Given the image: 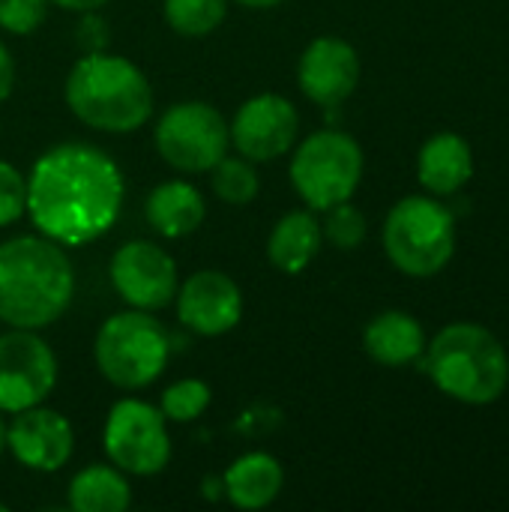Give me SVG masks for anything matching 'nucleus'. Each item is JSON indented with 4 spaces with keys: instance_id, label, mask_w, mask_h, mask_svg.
I'll return each mask as SVG.
<instances>
[{
    "instance_id": "nucleus-11",
    "label": "nucleus",
    "mask_w": 509,
    "mask_h": 512,
    "mask_svg": "<svg viewBox=\"0 0 509 512\" xmlns=\"http://www.w3.org/2000/svg\"><path fill=\"white\" fill-rule=\"evenodd\" d=\"M111 285L123 303L159 312L177 297V261L150 240H129L111 255Z\"/></svg>"
},
{
    "instance_id": "nucleus-32",
    "label": "nucleus",
    "mask_w": 509,
    "mask_h": 512,
    "mask_svg": "<svg viewBox=\"0 0 509 512\" xmlns=\"http://www.w3.org/2000/svg\"><path fill=\"white\" fill-rule=\"evenodd\" d=\"M207 498H222L225 495V486H222V477H210L207 483Z\"/></svg>"
},
{
    "instance_id": "nucleus-15",
    "label": "nucleus",
    "mask_w": 509,
    "mask_h": 512,
    "mask_svg": "<svg viewBox=\"0 0 509 512\" xmlns=\"http://www.w3.org/2000/svg\"><path fill=\"white\" fill-rule=\"evenodd\" d=\"M360 81L357 48L339 36H318L306 45L297 63V84L303 96L315 105H342Z\"/></svg>"
},
{
    "instance_id": "nucleus-5",
    "label": "nucleus",
    "mask_w": 509,
    "mask_h": 512,
    "mask_svg": "<svg viewBox=\"0 0 509 512\" xmlns=\"http://www.w3.org/2000/svg\"><path fill=\"white\" fill-rule=\"evenodd\" d=\"M171 336L153 312L129 309L111 315L93 342L96 369L117 390H144L168 366Z\"/></svg>"
},
{
    "instance_id": "nucleus-20",
    "label": "nucleus",
    "mask_w": 509,
    "mask_h": 512,
    "mask_svg": "<svg viewBox=\"0 0 509 512\" xmlns=\"http://www.w3.org/2000/svg\"><path fill=\"white\" fill-rule=\"evenodd\" d=\"M321 222L315 219L312 210H291L285 213L270 237H267V258L276 270L297 276L303 273L321 252Z\"/></svg>"
},
{
    "instance_id": "nucleus-24",
    "label": "nucleus",
    "mask_w": 509,
    "mask_h": 512,
    "mask_svg": "<svg viewBox=\"0 0 509 512\" xmlns=\"http://www.w3.org/2000/svg\"><path fill=\"white\" fill-rule=\"evenodd\" d=\"M210 387L198 378H183L165 387L159 399V411L168 423H195L210 408Z\"/></svg>"
},
{
    "instance_id": "nucleus-18",
    "label": "nucleus",
    "mask_w": 509,
    "mask_h": 512,
    "mask_svg": "<svg viewBox=\"0 0 509 512\" xmlns=\"http://www.w3.org/2000/svg\"><path fill=\"white\" fill-rule=\"evenodd\" d=\"M144 213L156 234H162L168 240H180L201 228V222L207 216V204L192 183L165 180L150 192Z\"/></svg>"
},
{
    "instance_id": "nucleus-27",
    "label": "nucleus",
    "mask_w": 509,
    "mask_h": 512,
    "mask_svg": "<svg viewBox=\"0 0 509 512\" xmlns=\"http://www.w3.org/2000/svg\"><path fill=\"white\" fill-rule=\"evenodd\" d=\"M27 213V177L9 165L0 162V228L15 225Z\"/></svg>"
},
{
    "instance_id": "nucleus-22",
    "label": "nucleus",
    "mask_w": 509,
    "mask_h": 512,
    "mask_svg": "<svg viewBox=\"0 0 509 512\" xmlns=\"http://www.w3.org/2000/svg\"><path fill=\"white\" fill-rule=\"evenodd\" d=\"M207 174H210V186H213L216 198L225 201L228 207H246L261 192L255 162H249L243 156H228L225 153Z\"/></svg>"
},
{
    "instance_id": "nucleus-29",
    "label": "nucleus",
    "mask_w": 509,
    "mask_h": 512,
    "mask_svg": "<svg viewBox=\"0 0 509 512\" xmlns=\"http://www.w3.org/2000/svg\"><path fill=\"white\" fill-rule=\"evenodd\" d=\"M12 87H15V60H12L9 48L0 42V102L9 99Z\"/></svg>"
},
{
    "instance_id": "nucleus-7",
    "label": "nucleus",
    "mask_w": 509,
    "mask_h": 512,
    "mask_svg": "<svg viewBox=\"0 0 509 512\" xmlns=\"http://www.w3.org/2000/svg\"><path fill=\"white\" fill-rule=\"evenodd\" d=\"M363 180V150L342 129H321L300 141L291 156V183L309 210L351 201Z\"/></svg>"
},
{
    "instance_id": "nucleus-10",
    "label": "nucleus",
    "mask_w": 509,
    "mask_h": 512,
    "mask_svg": "<svg viewBox=\"0 0 509 512\" xmlns=\"http://www.w3.org/2000/svg\"><path fill=\"white\" fill-rule=\"evenodd\" d=\"M57 387V357L39 330L0 333V414L42 405Z\"/></svg>"
},
{
    "instance_id": "nucleus-26",
    "label": "nucleus",
    "mask_w": 509,
    "mask_h": 512,
    "mask_svg": "<svg viewBox=\"0 0 509 512\" xmlns=\"http://www.w3.org/2000/svg\"><path fill=\"white\" fill-rule=\"evenodd\" d=\"M51 0H0V30L30 36L45 24Z\"/></svg>"
},
{
    "instance_id": "nucleus-3",
    "label": "nucleus",
    "mask_w": 509,
    "mask_h": 512,
    "mask_svg": "<svg viewBox=\"0 0 509 512\" xmlns=\"http://www.w3.org/2000/svg\"><path fill=\"white\" fill-rule=\"evenodd\" d=\"M66 105L84 126L108 135L138 132L153 114V87L147 75L120 54H81L63 87Z\"/></svg>"
},
{
    "instance_id": "nucleus-28",
    "label": "nucleus",
    "mask_w": 509,
    "mask_h": 512,
    "mask_svg": "<svg viewBox=\"0 0 509 512\" xmlns=\"http://www.w3.org/2000/svg\"><path fill=\"white\" fill-rule=\"evenodd\" d=\"M78 24H75V45L81 48V54H96V51H108L111 42V27L108 21L99 15V9L90 12H78Z\"/></svg>"
},
{
    "instance_id": "nucleus-23",
    "label": "nucleus",
    "mask_w": 509,
    "mask_h": 512,
    "mask_svg": "<svg viewBox=\"0 0 509 512\" xmlns=\"http://www.w3.org/2000/svg\"><path fill=\"white\" fill-rule=\"evenodd\" d=\"M165 24L186 39L210 36L228 15V0H165Z\"/></svg>"
},
{
    "instance_id": "nucleus-34",
    "label": "nucleus",
    "mask_w": 509,
    "mask_h": 512,
    "mask_svg": "<svg viewBox=\"0 0 509 512\" xmlns=\"http://www.w3.org/2000/svg\"><path fill=\"white\" fill-rule=\"evenodd\" d=\"M0 512H6V504H3V501H0Z\"/></svg>"
},
{
    "instance_id": "nucleus-30",
    "label": "nucleus",
    "mask_w": 509,
    "mask_h": 512,
    "mask_svg": "<svg viewBox=\"0 0 509 512\" xmlns=\"http://www.w3.org/2000/svg\"><path fill=\"white\" fill-rule=\"evenodd\" d=\"M51 3L66 12H90V9H102L108 0H51Z\"/></svg>"
},
{
    "instance_id": "nucleus-17",
    "label": "nucleus",
    "mask_w": 509,
    "mask_h": 512,
    "mask_svg": "<svg viewBox=\"0 0 509 512\" xmlns=\"http://www.w3.org/2000/svg\"><path fill=\"white\" fill-rule=\"evenodd\" d=\"M222 486L225 498L237 510H264L279 498L285 486V471L270 453H246L228 465V471L222 474Z\"/></svg>"
},
{
    "instance_id": "nucleus-6",
    "label": "nucleus",
    "mask_w": 509,
    "mask_h": 512,
    "mask_svg": "<svg viewBox=\"0 0 509 512\" xmlns=\"http://www.w3.org/2000/svg\"><path fill=\"white\" fill-rule=\"evenodd\" d=\"M384 249L402 273L417 279L435 276L453 258L456 219L441 201L408 195L384 222Z\"/></svg>"
},
{
    "instance_id": "nucleus-1",
    "label": "nucleus",
    "mask_w": 509,
    "mask_h": 512,
    "mask_svg": "<svg viewBox=\"0 0 509 512\" xmlns=\"http://www.w3.org/2000/svg\"><path fill=\"white\" fill-rule=\"evenodd\" d=\"M117 162L84 141L48 147L27 177V216L39 234L75 249L105 237L123 210Z\"/></svg>"
},
{
    "instance_id": "nucleus-31",
    "label": "nucleus",
    "mask_w": 509,
    "mask_h": 512,
    "mask_svg": "<svg viewBox=\"0 0 509 512\" xmlns=\"http://www.w3.org/2000/svg\"><path fill=\"white\" fill-rule=\"evenodd\" d=\"M240 6H246V9H276V6H282L285 0H237Z\"/></svg>"
},
{
    "instance_id": "nucleus-16",
    "label": "nucleus",
    "mask_w": 509,
    "mask_h": 512,
    "mask_svg": "<svg viewBox=\"0 0 509 512\" xmlns=\"http://www.w3.org/2000/svg\"><path fill=\"white\" fill-rule=\"evenodd\" d=\"M474 174L471 144L456 132L432 135L417 156V177L432 195H453L459 192Z\"/></svg>"
},
{
    "instance_id": "nucleus-2",
    "label": "nucleus",
    "mask_w": 509,
    "mask_h": 512,
    "mask_svg": "<svg viewBox=\"0 0 509 512\" xmlns=\"http://www.w3.org/2000/svg\"><path fill=\"white\" fill-rule=\"evenodd\" d=\"M75 297V267L66 246L45 234L0 243V321L18 330H45Z\"/></svg>"
},
{
    "instance_id": "nucleus-4",
    "label": "nucleus",
    "mask_w": 509,
    "mask_h": 512,
    "mask_svg": "<svg viewBox=\"0 0 509 512\" xmlns=\"http://www.w3.org/2000/svg\"><path fill=\"white\" fill-rule=\"evenodd\" d=\"M420 369L441 393L465 405H489L504 396L509 384V357L504 345L477 324H450L420 357Z\"/></svg>"
},
{
    "instance_id": "nucleus-8",
    "label": "nucleus",
    "mask_w": 509,
    "mask_h": 512,
    "mask_svg": "<svg viewBox=\"0 0 509 512\" xmlns=\"http://www.w3.org/2000/svg\"><path fill=\"white\" fill-rule=\"evenodd\" d=\"M156 150L162 162L183 174H207L231 147L228 120L201 99L171 105L156 123Z\"/></svg>"
},
{
    "instance_id": "nucleus-33",
    "label": "nucleus",
    "mask_w": 509,
    "mask_h": 512,
    "mask_svg": "<svg viewBox=\"0 0 509 512\" xmlns=\"http://www.w3.org/2000/svg\"><path fill=\"white\" fill-rule=\"evenodd\" d=\"M6 453V420L0 417V456Z\"/></svg>"
},
{
    "instance_id": "nucleus-13",
    "label": "nucleus",
    "mask_w": 509,
    "mask_h": 512,
    "mask_svg": "<svg viewBox=\"0 0 509 512\" xmlns=\"http://www.w3.org/2000/svg\"><path fill=\"white\" fill-rule=\"evenodd\" d=\"M6 450L27 471L54 474L69 465L75 453V432L60 411L33 405L12 414V423H6Z\"/></svg>"
},
{
    "instance_id": "nucleus-14",
    "label": "nucleus",
    "mask_w": 509,
    "mask_h": 512,
    "mask_svg": "<svg viewBox=\"0 0 509 512\" xmlns=\"http://www.w3.org/2000/svg\"><path fill=\"white\" fill-rule=\"evenodd\" d=\"M177 321L198 336H225L243 318L240 285L219 270H198L177 285Z\"/></svg>"
},
{
    "instance_id": "nucleus-19",
    "label": "nucleus",
    "mask_w": 509,
    "mask_h": 512,
    "mask_svg": "<svg viewBox=\"0 0 509 512\" xmlns=\"http://www.w3.org/2000/svg\"><path fill=\"white\" fill-rule=\"evenodd\" d=\"M363 348L381 366H408L423 357L426 333L414 315L393 309L369 321L363 333Z\"/></svg>"
},
{
    "instance_id": "nucleus-9",
    "label": "nucleus",
    "mask_w": 509,
    "mask_h": 512,
    "mask_svg": "<svg viewBox=\"0 0 509 512\" xmlns=\"http://www.w3.org/2000/svg\"><path fill=\"white\" fill-rule=\"evenodd\" d=\"M102 447L126 477H156L171 462L168 420L144 399H120L105 417Z\"/></svg>"
},
{
    "instance_id": "nucleus-21",
    "label": "nucleus",
    "mask_w": 509,
    "mask_h": 512,
    "mask_svg": "<svg viewBox=\"0 0 509 512\" xmlns=\"http://www.w3.org/2000/svg\"><path fill=\"white\" fill-rule=\"evenodd\" d=\"M66 507L75 512H123L132 507V486L114 465H87L72 477Z\"/></svg>"
},
{
    "instance_id": "nucleus-25",
    "label": "nucleus",
    "mask_w": 509,
    "mask_h": 512,
    "mask_svg": "<svg viewBox=\"0 0 509 512\" xmlns=\"http://www.w3.org/2000/svg\"><path fill=\"white\" fill-rule=\"evenodd\" d=\"M324 213H327V219L321 222V234L336 249L351 252V249H357L366 240V216L354 204L342 201V204H336V207H330Z\"/></svg>"
},
{
    "instance_id": "nucleus-12",
    "label": "nucleus",
    "mask_w": 509,
    "mask_h": 512,
    "mask_svg": "<svg viewBox=\"0 0 509 512\" xmlns=\"http://www.w3.org/2000/svg\"><path fill=\"white\" fill-rule=\"evenodd\" d=\"M228 132L243 159L273 162L294 147L300 135V114L291 99L279 93H258L237 108Z\"/></svg>"
}]
</instances>
